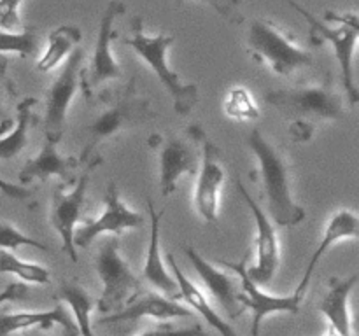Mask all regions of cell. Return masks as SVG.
<instances>
[{"label":"cell","instance_id":"obj_3","mask_svg":"<svg viewBox=\"0 0 359 336\" xmlns=\"http://www.w3.org/2000/svg\"><path fill=\"white\" fill-rule=\"evenodd\" d=\"M132 37L125 38V44L130 46L153 70L161 86L170 94L174 111L179 115L191 114V111L198 104V86L193 83H184L181 76L168 65L167 51L175 42L174 35H167L163 31L153 37L146 35L142 16H135L132 20Z\"/></svg>","mask_w":359,"mask_h":336},{"label":"cell","instance_id":"obj_27","mask_svg":"<svg viewBox=\"0 0 359 336\" xmlns=\"http://www.w3.org/2000/svg\"><path fill=\"white\" fill-rule=\"evenodd\" d=\"M42 46L41 30L37 27H23L18 31L0 30V56L16 52L21 58L37 55Z\"/></svg>","mask_w":359,"mask_h":336},{"label":"cell","instance_id":"obj_16","mask_svg":"<svg viewBox=\"0 0 359 336\" xmlns=\"http://www.w3.org/2000/svg\"><path fill=\"white\" fill-rule=\"evenodd\" d=\"M62 140L60 135L44 133V144L35 158H30L21 167L18 178L21 186L32 184V182H46L49 177H60L63 186H74L77 178V170L81 167L79 158L62 156L58 153V144Z\"/></svg>","mask_w":359,"mask_h":336},{"label":"cell","instance_id":"obj_12","mask_svg":"<svg viewBox=\"0 0 359 336\" xmlns=\"http://www.w3.org/2000/svg\"><path fill=\"white\" fill-rule=\"evenodd\" d=\"M235 186H237V191L242 196V200L248 203L256 223V262L252 266H245V272H248V275L251 276V280L256 286L263 287L266 284H270V280L276 276L277 270H279V238H277V231L272 219L266 216V212L259 206V203L249 195V191L245 189V186L242 184V181L238 177L235 178Z\"/></svg>","mask_w":359,"mask_h":336},{"label":"cell","instance_id":"obj_25","mask_svg":"<svg viewBox=\"0 0 359 336\" xmlns=\"http://www.w3.org/2000/svg\"><path fill=\"white\" fill-rule=\"evenodd\" d=\"M37 105V98L25 97L16 104V118L14 126L9 133L0 136V160H14L25 147L28 146V133H30L32 121H34V107Z\"/></svg>","mask_w":359,"mask_h":336},{"label":"cell","instance_id":"obj_21","mask_svg":"<svg viewBox=\"0 0 359 336\" xmlns=\"http://www.w3.org/2000/svg\"><path fill=\"white\" fill-rule=\"evenodd\" d=\"M60 326L65 336H79L72 314L65 303H56L51 310L44 312H16V314H0V336H9L21 329H41L49 331Z\"/></svg>","mask_w":359,"mask_h":336},{"label":"cell","instance_id":"obj_34","mask_svg":"<svg viewBox=\"0 0 359 336\" xmlns=\"http://www.w3.org/2000/svg\"><path fill=\"white\" fill-rule=\"evenodd\" d=\"M139 336H207V332L203 331V328L200 324L191 326V328H174L170 324L165 326H156L153 329H147L142 335Z\"/></svg>","mask_w":359,"mask_h":336},{"label":"cell","instance_id":"obj_26","mask_svg":"<svg viewBox=\"0 0 359 336\" xmlns=\"http://www.w3.org/2000/svg\"><path fill=\"white\" fill-rule=\"evenodd\" d=\"M81 38H83V34L76 24H62L53 30L48 37L44 52L37 59L39 72L46 74L55 70L79 46Z\"/></svg>","mask_w":359,"mask_h":336},{"label":"cell","instance_id":"obj_8","mask_svg":"<svg viewBox=\"0 0 359 336\" xmlns=\"http://www.w3.org/2000/svg\"><path fill=\"white\" fill-rule=\"evenodd\" d=\"M189 139L202 147L198 172H196L193 206L205 223L216 224L219 217L221 188L224 184V168L221 163V149L209 139L200 125H189L186 130Z\"/></svg>","mask_w":359,"mask_h":336},{"label":"cell","instance_id":"obj_17","mask_svg":"<svg viewBox=\"0 0 359 336\" xmlns=\"http://www.w3.org/2000/svg\"><path fill=\"white\" fill-rule=\"evenodd\" d=\"M184 254L195 268L196 275L200 276L203 286L207 287L210 296L214 298V301L221 304L228 321H235L237 317H241L242 312L245 310L238 301V296L242 293L241 282H237L230 273L207 261L193 245H186Z\"/></svg>","mask_w":359,"mask_h":336},{"label":"cell","instance_id":"obj_10","mask_svg":"<svg viewBox=\"0 0 359 336\" xmlns=\"http://www.w3.org/2000/svg\"><path fill=\"white\" fill-rule=\"evenodd\" d=\"M100 163L102 160L84 163L83 172H79L70 191H65L63 184H56L55 189H53L49 223L62 238V251L69 255L72 262L79 261L77 248L74 247V231H76L77 223L81 219L91 174L100 167Z\"/></svg>","mask_w":359,"mask_h":336},{"label":"cell","instance_id":"obj_5","mask_svg":"<svg viewBox=\"0 0 359 336\" xmlns=\"http://www.w3.org/2000/svg\"><path fill=\"white\" fill-rule=\"evenodd\" d=\"M291 7L297 13H300L305 18L309 24V41L316 48H321L325 42H328L333 48L339 62L340 70H342V83L344 90H346L347 98H349L351 105H356L359 102V91L354 80V51H356L358 38H359V20L356 13H333V10H326L325 20L328 23H337L339 27L332 28L319 21L311 10L302 7L294 0H287Z\"/></svg>","mask_w":359,"mask_h":336},{"label":"cell","instance_id":"obj_4","mask_svg":"<svg viewBox=\"0 0 359 336\" xmlns=\"http://www.w3.org/2000/svg\"><path fill=\"white\" fill-rule=\"evenodd\" d=\"M333 76L325 74L319 83L309 86L270 90L265 102L294 121H340L346 118V98L333 84Z\"/></svg>","mask_w":359,"mask_h":336},{"label":"cell","instance_id":"obj_32","mask_svg":"<svg viewBox=\"0 0 359 336\" xmlns=\"http://www.w3.org/2000/svg\"><path fill=\"white\" fill-rule=\"evenodd\" d=\"M188 0H175V6H182ZM203 4H209L223 20H226L231 24H241L244 23L245 16L242 13V2L244 0H200Z\"/></svg>","mask_w":359,"mask_h":336},{"label":"cell","instance_id":"obj_22","mask_svg":"<svg viewBox=\"0 0 359 336\" xmlns=\"http://www.w3.org/2000/svg\"><path fill=\"white\" fill-rule=\"evenodd\" d=\"M359 276H332L328 282V293L319 303V310L328 321V328L340 336H353V321H351L349 300L356 289Z\"/></svg>","mask_w":359,"mask_h":336},{"label":"cell","instance_id":"obj_38","mask_svg":"<svg viewBox=\"0 0 359 336\" xmlns=\"http://www.w3.org/2000/svg\"><path fill=\"white\" fill-rule=\"evenodd\" d=\"M25 336H44V335H42L41 329H32V331H28Z\"/></svg>","mask_w":359,"mask_h":336},{"label":"cell","instance_id":"obj_23","mask_svg":"<svg viewBox=\"0 0 359 336\" xmlns=\"http://www.w3.org/2000/svg\"><path fill=\"white\" fill-rule=\"evenodd\" d=\"M167 261L172 270V276H174L175 282H177V287H179L177 298H181V300H184L186 303H188L189 310L198 312V314L202 315L203 321H205L210 328L216 329L221 336H238L237 331L233 329V326H231L230 322L224 321V318L214 310L212 304H210L209 300L205 298V294H203L202 290H200L198 287H196L195 284L184 275V272L179 268L177 259H175V255L172 254V252H168L167 254Z\"/></svg>","mask_w":359,"mask_h":336},{"label":"cell","instance_id":"obj_20","mask_svg":"<svg viewBox=\"0 0 359 336\" xmlns=\"http://www.w3.org/2000/svg\"><path fill=\"white\" fill-rule=\"evenodd\" d=\"M146 205L147 210H149V245H147L146 262H144L140 280L146 282L147 286L154 287V289H156L158 293L163 294V296L177 300V282H175L174 276L168 273L167 266H165L163 259H161L160 251V223L165 216V210L158 212V210L154 209V203L151 202L149 198L146 200Z\"/></svg>","mask_w":359,"mask_h":336},{"label":"cell","instance_id":"obj_18","mask_svg":"<svg viewBox=\"0 0 359 336\" xmlns=\"http://www.w3.org/2000/svg\"><path fill=\"white\" fill-rule=\"evenodd\" d=\"M359 234V217L354 210L342 209L337 214H333L332 219L326 224L325 231H323V237L319 240L318 247L312 252L311 259H309V265L305 268L304 276H302L300 284H298L294 294H298L300 298H305L307 294L309 286H311V280L314 276L316 268L321 262V259L332 251V247H335L339 241L342 240H356Z\"/></svg>","mask_w":359,"mask_h":336},{"label":"cell","instance_id":"obj_13","mask_svg":"<svg viewBox=\"0 0 359 336\" xmlns=\"http://www.w3.org/2000/svg\"><path fill=\"white\" fill-rule=\"evenodd\" d=\"M84 63V49L77 46L63 63L62 70L53 80L51 88L46 93L44 108V133L63 136L67 125V114L72 105L74 97L79 91L81 70Z\"/></svg>","mask_w":359,"mask_h":336},{"label":"cell","instance_id":"obj_28","mask_svg":"<svg viewBox=\"0 0 359 336\" xmlns=\"http://www.w3.org/2000/svg\"><path fill=\"white\" fill-rule=\"evenodd\" d=\"M0 273H13L25 282L39 284V286L51 282V273L48 268L37 262L23 261L14 252L4 251V248H0Z\"/></svg>","mask_w":359,"mask_h":336},{"label":"cell","instance_id":"obj_30","mask_svg":"<svg viewBox=\"0 0 359 336\" xmlns=\"http://www.w3.org/2000/svg\"><path fill=\"white\" fill-rule=\"evenodd\" d=\"M223 111L235 121H252L259 118L258 105L244 86H235L228 91L223 102Z\"/></svg>","mask_w":359,"mask_h":336},{"label":"cell","instance_id":"obj_31","mask_svg":"<svg viewBox=\"0 0 359 336\" xmlns=\"http://www.w3.org/2000/svg\"><path fill=\"white\" fill-rule=\"evenodd\" d=\"M20 247H34L39 248V251H49L48 245L42 244L41 240L25 234L23 231L18 230L9 220L0 219V248L14 252Z\"/></svg>","mask_w":359,"mask_h":336},{"label":"cell","instance_id":"obj_6","mask_svg":"<svg viewBox=\"0 0 359 336\" xmlns=\"http://www.w3.org/2000/svg\"><path fill=\"white\" fill-rule=\"evenodd\" d=\"M248 51L256 62L269 63L272 72L280 77H291L314 65V56L298 46L290 31L265 18H258L249 27Z\"/></svg>","mask_w":359,"mask_h":336},{"label":"cell","instance_id":"obj_9","mask_svg":"<svg viewBox=\"0 0 359 336\" xmlns=\"http://www.w3.org/2000/svg\"><path fill=\"white\" fill-rule=\"evenodd\" d=\"M125 10L126 6L121 0H111L105 7L104 14H102L93 58H91L90 65L83 66V70H81L79 90L83 91V97L86 100L97 98L105 84L123 76V69L112 55L111 44L116 38L114 21L119 16H123Z\"/></svg>","mask_w":359,"mask_h":336},{"label":"cell","instance_id":"obj_24","mask_svg":"<svg viewBox=\"0 0 359 336\" xmlns=\"http://www.w3.org/2000/svg\"><path fill=\"white\" fill-rule=\"evenodd\" d=\"M55 300L62 301L69 307L79 336H97L93 331V322H91V314H93L97 301L91 298V294L88 293L83 284L77 282V280L63 279L58 290H56Z\"/></svg>","mask_w":359,"mask_h":336},{"label":"cell","instance_id":"obj_29","mask_svg":"<svg viewBox=\"0 0 359 336\" xmlns=\"http://www.w3.org/2000/svg\"><path fill=\"white\" fill-rule=\"evenodd\" d=\"M18 88L13 77L9 76V58L0 56V136L9 133L14 126L13 107H16Z\"/></svg>","mask_w":359,"mask_h":336},{"label":"cell","instance_id":"obj_14","mask_svg":"<svg viewBox=\"0 0 359 336\" xmlns=\"http://www.w3.org/2000/svg\"><path fill=\"white\" fill-rule=\"evenodd\" d=\"M149 146L158 154V178L163 196H172L179 188V181L184 175H196L200 156L191 142L177 135L163 136L154 133L149 139Z\"/></svg>","mask_w":359,"mask_h":336},{"label":"cell","instance_id":"obj_33","mask_svg":"<svg viewBox=\"0 0 359 336\" xmlns=\"http://www.w3.org/2000/svg\"><path fill=\"white\" fill-rule=\"evenodd\" d=\"M21 2L23 0H0V30L18 31L23 28L20 13H18Z\"/></svg>","mask_w":359,"mask_h":336},{"label":"cell","instance_id":"obj_2","mask_svg":"<svg viewBox=\"0 0 359 336\" xmlns=\"http://www.w3.org/2000/svg\"><path fill=\"white\" fill-rule=\"evenodd\" d=\"M249 147L258 161V177L265 196L270 219L280 227L298 226L305 220L307 214L300 203L294 200L291 184L290 156L279 146L270 142L259 128H252L245 136Z\"/></svg>","mask_w":359,"mask_h":336},{"label":"cell","instance_id":"obj_15","mask_svg":"<svg viewBox=\"0 0 359 336\" xmlns=\"http://www.w3.org/2000/svg\"><path fill=\"white\" fill-rule=\"evenodd\" d=\"M230 272H233L238 276L241 282V296L238 301L244 308H249L252 312V324H251V336H262V324L269 315L273 314H298L300 303L304 298L298 294H290V296H273V294L265 293L259 286H256L251 280V276L245 272V259L241 262L223 261Z\"/></svg>","mask_w":359,"mask_h":336},{"label":"cell","instance_id":"obj_36","mask_svg":"<svg viewBox=\"0 0 359 336\" xmlns=\"http://www.w3.org/2000/svg\"><path fill=\"white\" fill-rule=\"evenodd\" d=\"M30 296V289L25 282H13L0 290V307L9 301H25Z\"/></svg>","mask_w":359,"mask_h":336},{"label":"cell","instance_id":"obj_39","mask_svg":"<svg viewBox=\"0 0 359 336\" xmlns=\"http://www.w3.org/2000/svg\"><path fill=\"white\" fill-rule=\"evenodd\" d=\"M323 336H340L339 335V332H335V331H333V329H326V332H325V335H323Z\"/></svg>","mask_w":359,"mask_h":336},{"label":"cell","instance_id":"obj_19","mask_svg":"<svg viewBox=\"0 0 359 336\" xmlns=\"http://www.w3.org/2000/svg\"><path fill=\"white\" fill-rule=\"evenodd\" d=\"M191 315L193 310L179 303L177 300L161 296L158 293H147L140 298L135 296L116 314L98 318V324H125V322H135L144 317L168 321V318L191 317Z\"/></svg>","mask_w":359,"mask_h":336},{"label":"cell","instance_id":"obj_7","mask_svg":"<svg viewBox=\"0 0 359 336\" xmlns=\"http://www.w3.org/2000/svg\"><path fill=\"white\" fill-rule=\"evenodd\" d=\"M95 270L102 282V293L95 307L104 315L116 314L142 290V280L130 268L118 237H107L95 254Z\"/></svg>","mask_w":359,"mask_h":336},{"label":"cell","instance_id":"obj_35","mask_svg":"<svg viewBox=\"0 0 359 336\" xmlns=\"http://www.w3.org/2000/svg\"><path fill=\"white\" fill-rule=\"evenodd\" d=\"M0 192L11 200L27 202V200L34 198L35 189H30L27 188V186H21V184H13V182H7L6 178L0 177Z\"/></svg>","mask_w":359,"mask_h":336},{"label":"cell","instance_id":"obj_11","mask_svg":"<svg viewBox=\"0 0 359 336\" xmlns=\"http://www.w3.org/2000/svg\"><path fill=\"white\" fill-rule=\"evenodd\" d=\"M104 203V212L97 219H84L83 224L76 227L74 231V247L76 248L90 247L100 234L119 237L126 230L142 227V214L126 206V203L119 196L118 184L114 181L109 182L107 189H105Z\"/></svg>","mask_w":359,"mask_h":336},{"label":"cell","instance_id":"obj_1","mask_svg":"<svg viewBox=\"0 0 359 336\" xmlns=\"http://www.w3.org/2000/svg\"><path fill=\"white\" fill-rule=\"evenodd\" d=\"M137 80L139 76L135 74L118 93L105 91L97 97L100 98L102 108L84 130L86 142L81 150V164L104 160L100 154L102 144L118 139L123 133L142 128L153 121L156 114L151 107L149 98L139 93Z\"/></svg>","mask_w":359,"mask_h":336},{"label":"cell","instance_id":"obj_37","mask_svg":"<svg viewBox=\"0 0 359 336\" xmlns=\"http://www.w3.org/2000/svg\"><path fill=\"white\" fill-rule=\"evenodd\" d=\"M316 126L309 121H293L290 126V136L294 142H309L314 136Z\"/></svg>","mask_w":359,"mask_h":336}]
</instances>
